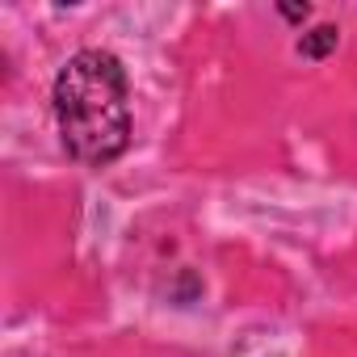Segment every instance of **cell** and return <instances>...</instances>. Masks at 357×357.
Masks as SVG:
<instances>
[{
  "mask_svg": "<svg viewBox=\"0 0 357 357\" xmlns=\"http://www.w3.org/2000/svg\"><path fill=\"white\" fill-rule=\"evenodd\" d=\"M332 47H336V26H319V30L303 34V43H298V55H307V59H324Z\"/></svg>",
  "mask_w": 357,
  "mask_h": 357,
  "instance_id": "2",
  "label": "cell"
},
{
  "mask_svg": "<svg viewBox=\"0 0 357 357\" xmlns=\"http://www.w3.org/2000/svg\"><path fill=\"white\" fill-rule=\"evenodd\" d=\"M55 118L68 155L84 168L114 164L130 143L126 72L109 51H80L55 80Z\"/></svg>",
  "mask_w": 357,
  "mask_h": 357,
  "instance_id": "1",
  "label": "cell"
}]
</instances>
